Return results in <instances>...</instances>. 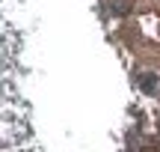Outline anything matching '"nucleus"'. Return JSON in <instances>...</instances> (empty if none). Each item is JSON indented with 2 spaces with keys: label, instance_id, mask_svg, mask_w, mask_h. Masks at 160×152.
Instances as JSON below:
<instances>
[{
  "label": "nucleus",
  "instance_id": "nucleus-1",
  "mask_svg": "<svg viewBox=\"0 0 160 152\" xmlns=\"http://www.w3.org/2000/svg\"><path fill=\"white\" fill-rule=\"evenodd\" d=\"M154 87H157V78L154 75H142V90H145V93H151Z\"/></svg>",
  "mask_w": 160,
  "mask_h": 152
}]
</instances>
